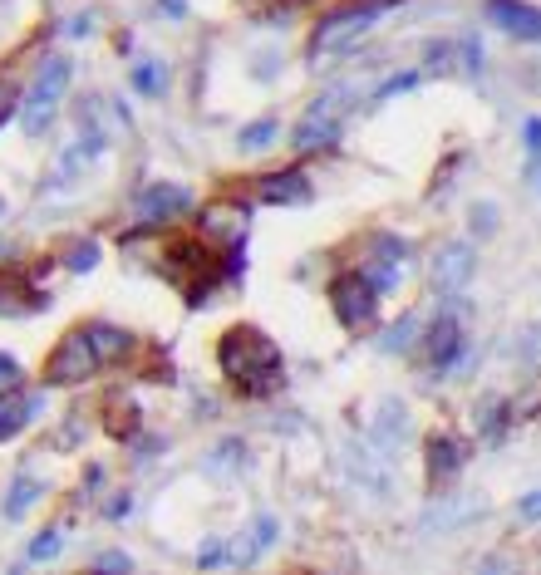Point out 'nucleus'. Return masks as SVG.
I'll use <instances>...</instances> for the list:
<instances>
[{
  "label": "nucleus",
  "instance_id": "f257e3e1",
  "mask_svg": "<svg viewBox=\"0 0 541 575\" xmlns=\"http://www.w3.org/2000/svg\"><path fill=\"white\" fill-rule=\"evenodd\" d=\"M222 384L246 403H266L286 389V354L261 325H227L212 345Z\"/></svg>",
  "mask_w": 541,
  "mask_h": 575
},
{
  "label": "nucleus",
  "instance_id": "f03ea898",
  "mask_svg": "<svg viewBox=\"0 0 541 575\" xmlns=\"http://www.w3.org/2000/svg\"><path fill=\"white\" fill-rule=\"evenodd\" d=\"M241 271V251H222L212 246L202 231H187V236H168L158 246V276L173 281L178 290H187L192 305H202L212 290H222L232 276Z\"/></svg>",
  "mask_w": 541,
  "mask_h": 575
},
{
  "label": "nucleus",
  "instance_id": "7ed1b4c3",
  "mask_svg": "<svg viewBox=\"0 0 541 575\" xmlns=\"http://www.w3.org/2000/svg\"><path fill=\"white\" fill-rule=\"evenodd\" d=\"M379 15H384V5H379V0H340V5H330V10L315 20L310 40H305V59H310V64H320L330 50H345L350 40H360Z\"/></svg>",
  "mask_w": 541,
  "mask_h": 575
},
{
  "label": "nucleus",
  "instance_id": "20e7f679",
  "mask_svg": "<svg viewBox=\"0 0 541 575\" xmlns=\"http://www.w3.org/2000/svg\"><path fill=\"white\" fill-rule=\"evenodd\" d=\"M128 212H133V222H138L143 231H168V227H178V222H187V217L197 212V197H192V187H182V182L148 177V182L133 187Z\"/></svg>",
  "mask_w": 541,
  "mask_h": 575
},
{
  "label": "nucleus",
  "instance_id": "39448f33",
  "mask_svg": "<svg viewBox=\"0 0 541 575\" xmlns=\"http://www.w3.org/2000/svg\"><path fill=\"white\" fill-rule=\"evenodd\" d=\"M325 295H330V310H335V320H340V330H345V335L364 340V335H374V330H379V300H384V295L369 286L355 266H345L340 276H330Z\"/></svg>",
  "mask_w": 541,
  "mask_h": 575
},
{
  "label": "nucleus",
  "instance_id": "423d86ee",
  "mask_svg": "<svg viewBox=\"0 0 541 575\" xmlns=\"http://www.w3.org/2000/svg\"><path fill=\"white\" fill-rule=\"evenodd\" d=\"M463 354H468V325L453 310H443L423 325L419 345H414V364H423L428 374H448L463 364Z\"/></svg>",
  "mask_w": 541,
  "mask_h": 575
},
{
  "label": "nucleus",
  "instance_id": "0eeeda50",
  "mask_svg": "<svg viewBox=\"0 0 541 575\" xmlns=\"http://www.w3.org/2000/svg\"><path fill=\"white\" fill-rule=\"evenodd\" d=\"M468 453H473V448H468L453 428H428V433H423V448H419L423 487H428V492H448V487L463 477Z\"/></svg>",
  "mask_w": 541,
  "mask_h": 575
},
{
  "label": "nucleus",
  "instance_id": "6e6552de",
  "mask_svg": "<svg viewBox=\"0 0 541 575\" xmlns=\"http://www.w3.org/2000/svg\"><path fill=\"white\" fill-rule=\"evenodd\" d=\"M99 369H104V364H99V354L89 345V330L74 325L60 345L50 349V359H45V384H55V389H60V384L64 389H79V384H89Z\"/></svg>",
  "mask_w": 541,
  "mask_h": 575
},
{
  "label": "nucleus",
  "instance_id": "1a4fd4ad",
  "mask_svg": "<svg viewBox=\"0 0 541 575\" xmlns=\"http://www.w3.org/2000/svg\"><path fill=\"white\" fill-rule=\"evenodd\" d=\"M473 271H478V246H473V241H438L423 276H428V290H433V295L448 300V295L468 290Z\"/></svg>",
  "mask_w": 541,
  "mask_h": 575
},
{
  "label": "nucleus",
  "instance_id": "9d476101",
  "mask_svg": "<svg viewBox=\"0 0 541 575\" xmlns=\"http://www.w3.org/2000/svg\"><path fill=\"white\" fill-rule=\"evenodd\" d=\"M192 217H197V231H202L212 246H222V251H241V246H246V231H251V202L222 197V202L197 207Z\"/></svg>",
  "mask_w": 541,
  "mask_h": 575
},
{
  "label": "nucleus",
  "instance_id": "9b49d317",
  "mask_svg": "<svg viewBox=\"0 0 541 575\" xmlns=\"http://www.w3.org/2000/svg\"><path fill=\"white\" fill-rule=\"evenodd\" d=\"M246 197L256 207H301L315 197V187H310L305 168H271V173H256L246 182Z\"/></svg>",
  "mask_w": 541,
  "mask_h": 575
},
{
  "label": "nucleus",
  "instance_id": "f8f14e48",
  "mask_svg": "<svg viewBox=\"0 0 541 575\" xmlns=\"http://www.w3.org/2000/svg\"><path fill=\"white\" fill-rule=\"evenodd\" d=\"M64 84H69V55H55L50 64H45V74H40L35 94L25 99V133H40V128L55 118Z\"/></svg>",
  "mask_w": 541,
  "mask_h": 575
},
{
  "label": "nucleus",
  "instance_id": "ddd939ff",
  "mask_svg": "<svg viewBox=\"0 0 541 575\" xmlns=\"http://www.w3.org/2000/svg\"><path fill=\"white\" fill-rule=\"evenodd\" d=\"M84 330H89V345H94V354H99V364H104V369H123V364H133V359L148 349L138 335H133V330L109 325V320H89Z\"/></svg>",
  "mask_w": 541,
  "mask_h": 575
},
{
  "label": "nucleus",
  "instance_id": "4468645a",
  "mask_svg": "<svg viewBox=\"0 0 541 575\" xmlns=\"http://www.w3.org/2000/svg\"><path fill=\"white\" fill-rule=\"evenodd\" d=\"M482 10H487V20H492L502 35H512V40H522V45H541L537 5H527V0H482Z\"/></svg>",
  "mask_w": 541,
  "mask_h": 575
},
{
  "label": "nucleus",
  "instance_id": "2eb2a0df",
  "mask_svg": "<svg viewBox=\"0 0 541 575\" xmlns=\"http://www.w3.org/2000/svg\"><path fill=\"white\" fill-rule=\"evenodd\" d=\"M409 408L399 399H384L379 403V413H374V453H384V458H399L404 448H409Z\"/></svg>",
  "mask_w": 541,
  "mask_h": 575
},
{
  "label": "nucleus",
  "instance_id": "dca6fc26",
  "mask_svg": "<svg viewBox=\"0 0 541 575\" xmlns=\"http://www.w3.org/2000/svg\"><path fill=\"white\" fill-rule=\"evenodd\" d=\"M340 138H345V123L340 118H320V114H301L296 118V128H291V148L310 158V153H330V148H340Z\"/></svg>",
  "mask_w": 541,
  "mask_h": 575
},
{
  "label": "nucleus",
  "instance_id": "f3484780",
  "mask_svg": "<svg viewBox=\"0 0 541 575\" xmlns=\"http://www.w3.org/2000/svg\"><path fill=\"white\" fill-rule=\"evenodd\" d=\"M99 423H104L109 438L128 443V438L143 428V408H138V399H133L128 389H114V394H104V403H99Z\"/></svg>",
  "mask_w": 541,
  "mask_h": 575
},
{
  "label": "nucleus",
  "instance_id": "a211bd4d",
  "mask_svg": "<svg viewBox=\"0 0 541 575\" xmlns=\"http://www.w3.org/2000/svg\"><path fill=\"white\" fill-rule=\"evenodd\" d=\"M276 536H281V526H276V517H256L241 536H232V566L237 571H251L271 546H276Z\"/></svg>",
  "mask_w": 541,
  "mask_h": 575
},
{
  "label": "nucleus",
  "instance_id": "6ab92c4d",
  "mask_svg": "<svg viewBox=\"0 0 541 575\" xmlns=\"http://www.w3.org/2000/svg\"><path fill=\"white\" fill-rule=\"evenodd\" d=\"M512 418H517L512 399H482V403H478V438L487 443V448L507 443V433H512Z\"/></svg>",
  "mask_w": 541,
  "mask_h": 575
},
{
  "label": "nucleus",
  "instance_id": "aec40b11",
  "mask_svg": "<svg viewBox=\"0 0 541 575\" xmlns=\"http://www.w3.org/2000/svg\"><path fill=\"white\" fill-rule=\"evenodd\" d=\"M40 413V399H25V394H0V443L15 438L30 418Z\"/></svg>",
  "mask_w": 541,
  "mask_h": 575
},
{
  "label": "nucleus",
  "instance_id": "412c9836",
  "mask_svg": "<svg viewBox=\"0 0 541 575\" xmlns=\"http://www.w3.org/2000/svg\"><path fill=\"white\" fill-rule=\"evenodd\" d=\"M133 89L143 94V99H163L168 94V69H163V59L143 55L133 64Z\"/></svg>",
  "mask_w": 541,
  "mask_h": 575
},
{
  "label": "nucleus",
  "instance_id": "4be33fe9",
  "mask_svg": "<svg viewBox=\"0 0 541 575\" xmlns=\"http://www.w3.org/2000/svg\"><path fill=\"white\" fill-rule=\"evenodd\" d=\"M423 74H458V40H433L423 45Z\"/></svg>",
  "mask_w": 541,
  "mask_h": 575
},
{
  "label": "nucleus",
  "instance_id": "5701e85b",
  "mask_svg": "<svg viewBox=\"0 0 541 575\" xmlns=\"http://www.w3.org/2000/svg\"><path fill=\"white\" fill-rule=\"evenodd\" d=\"M276 133H281V123H276V118H256V123H246V128H241L237 148H241V153H266V148L276 143Z\"/></svg>",
  "mask_w": 541,
  "mask_h": 575
},
{
  "label": "nucleus",
  "instance_id": "b1692460",
  "mask_svg": "<svg viewBox=\"0 0 541 575\" xmlns=\"http://www.w3.org/2000/svg\"><path fill=\"white\" fill-rule=\"evenodd\" d=\"M423 79H428L423 69H404V74H394V79H384V84L374 89V99H379V104H389V99H404L409 89H419Z\"/></svg>",
  "mask_w": 541,
  "mask_h": 575
},
{
  "label": "nucleus",
  "instance_id": "393cba45",
  "mask_svg": "<svg viewBox=\"0 0 541 575\" xmlns=\"http://www.w3.org/2000/svg\"><path fill=\"white\" fill-rule=\"evenodd\" d=\"M222 566H232V541H222V536H212V541H202V551H197V571H222Z\"/></svg>",
  "mask_w": 541,
  "mask_h": 575
},
{
  "label": "nucleus",
  "instance_id": "a878e982",
  "mask_svg": "<svg viewBox=\"0 0 541 575\" xmlns=\"http://www.w3.org/2000/svg\"><path fill=\"white\" fill-rule=\"evenodd\" d=\"M419 335H423V320H419V310H409V315H404V320H399V325L384 335V349H389V354H399L409 340L419 345Z\"/></svg>",
  "mask_w": 541,
  "mask_h": 575
},
{
  "label": "nucleus",
  "instance_id": "bb28decb",
  "mask_svg": "<svg viewBox=\"0 0 541 575\" xmlns=\"http://www.w3.org/2000/svg\"><path fill=\"white\" fill-rule=\"evenodd\" d=\"M482 45L478 40H458V69H468V74H482Z\"/></svg>",
  "mask_w": 541,
  "mask_h": 575
},
{
  "label": "nucleus",
  "instance_id": "cd10ccee",
  "mask_svg": "<svg viewBox=\"0 0 541 575\" xmlns=\"http://www.w3.org/2000/svg\"><path fill=\"white\" fill-rule=\"evenodd\" d=\"M517 521H522V526H541V487H532V492L517 502Z\"/></svg>",
  "mask_w": 541,
  "mask_h": 575
},
{
  "label": "nucleus",
  "instance_id": "c85d7f7f",
  "mask_svg": "<svg viewBox=\"0 0 541 575\" xmlns=\"http://www.w3.org/2000/svg\"><path fill=\"white\" fill-rule=\"evenodd\" d=\"M89 575H133V566H128V556L123 551H109V556H99L94 561V571Z\"/></svg>",
  "mask_w": 541,
  "mask_h": 575
},
{
  "label": "nucleus",
  "instance_id": "c756f323",
  "mask_svg": "<svg viewBox=\"0 0 541 575\" xmlns=\"http://www.w3.org/2000/svg\"><path fill=\"white\" fill-rule=\"evenodd\" d=\"M94 261H99V241H79V246H74V256H69V266H74V271H89Z\"/></svg>",
  "mask_w": 541,
  "mask_h": 575
},
{
  "label": "nucleus",
  "instance_id": "7c9ffc66",
  "mask_svg": "<svg viewBox=\"0 0 541 575\" xmlns=\"http://www.w3.org/2000/svg\"><path fill=\"white\" fill-rule=\"evenodd\" d=\"M60 546H64V536H60V531H45V536H40V541L30 546V556H35V561H50V556H55Z\"/></svg>",
  "mask_w": 541,
  "mask_h": 575
},
{
  "label": "nucleus",
  "instance_id": "2f4dec72",
  "mask_svg": "<svg viewBox=\"0 0 541 575\" xmlns=\"http://www.w3.org/2000/svg\"><path fill=\"white\" fill-rule=\"evenodd\" d=\"M473 227L492 231V207H487V202H478V207H473Z\"/></svg>",
  "mask_w": 541,
  "mask_h": 575
},
{
  "label": "nucleus",
  "instance_id": "473e14b6",
  "mask_svg": "<svg viewBox=\"0 0 541 575\" xmlns=\"http://www.w3.org/2000/svg\"><path fill=\"white\" fill-rule=\"evenodd\" d=\"M10 379H20V369H15L10 354H0V384H10Z\"/></svg>",
  "mask_w": 541,
  "mask_h": 575
},
{
  "label": "nucleus",
  "instance_id": "72a5a7b5",
  "mask_svg": "<svg viewBox=\"0 0 541 575\" xmlns=\"http://www.w3.org/2000/svg\"><path fill=\"white\" fill-rule=\"evenodd\" d=\"M163 5H168L173 15H187V0H163Z\"/></svg>",
  "mask_w": 541,
  "mask_h": 575
},
{
  "label": "nucleus",
  "instance_id": "f704fd0d",
  "mask_svg": "<svg viewBox=\"0 0 541 575\" xmlns=\"http://www.w3.org/2000/svg\"><path fill=\"white\" fill-rule=\"evenodd\" d=\"M537 182H541V173H537Z\"/></svg>",
  "mask_w": 541,
  "mask_h": 575
},
{
  "label": "nucleus",
  "instance_id": "c9c22d12",
  "mask_svg": "<svg viewBox=\"0 0 541 575\" xmlns=\"http://www.w3.org/2000/svg\"><path fill=\"white\" fill-rule=\"evenodd\" d=\"M537 561H541V556H537Z\"/></svg>",
  "mask_w": 541,
  "mask_h": 575
}]
</instances>
